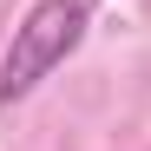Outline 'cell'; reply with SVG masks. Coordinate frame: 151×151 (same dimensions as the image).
<instances>
[{"label": "cell", "mask_w": 151, "mask_h": 151, "mask_svg": "<svg viewBox=\"0 0 151 151\" xmlns=\"http://www.w3.org/2000/svg\"><path fill=\"white\" fill-rule=\"evenodd\" d=\"M92 20H99V0H33V7L20 13L7 53H0V105L33 99V92L86 46Z\"/></svg>", "instance_id": "obj_1"}]
</instances>
